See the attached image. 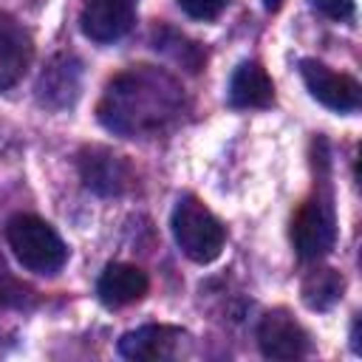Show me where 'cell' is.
Here are the masks:
<instances>
[{
  "label": "cell",
  "mask_w": 362,
  "mask_h": 362,
  "mask_svg": "<svg viewBox=\"0 0 362 362\" xmlns=\"http://www.w3.org/2000/svg\"><path fill=\"white\" fill-rule=\"evenodd\" d=\"M181 85L170 74L150 65H133L107 82L96 110L107 130L136 139L167 130L181 116Z\"/></svg>",
  "instance_id": "obj_1"
},
{
  "label": "cell",
  "mask_w": 362,
  "mask_h": 362,
  "mask_svg": "<svg viewBox=\"0 0 362 362\" xmlns=\"http://www.w3.org/2000/svg\"><path fill=\"white\" fill-rule=\"evenodd\" d=\"M170 226L178 249L195 263H212L223 249L226 240L223 223L195 195H181L175 201Z\"/></svg>",
  "instance_id": "obj_2"
},
{
  "label": "cell",
  "mask_w": 362,
  "mask_h": 362,
  "mask_svg": "<svg viewBox=\"0 0 362 362\" xmlns=\"http://www.w3.org/2000/svg\"><path fill=\"white\" fill-rule=\"evenodd\" d=\"M6 240L14 257L28 272L37 274H54L68 260V249L62 238L54 232L51 223H45L37 215H14L6 223Z\"/></svg>",
  "instance_id": "obj_3"
},
{
  "label": "cell",
  "mask_w": 362,
  "mask_h": 362,
  "mask_svg": "<svg viewBox=\"0 0 362 362\" xmlns=\"http://www.w3.org/2000/svg\"><path fill=\"white\" fill-rule=\"evenodd\" d=\"M291 240L294 252L300 260L311 263L320 260L331 252L337 240V218H334V204L328 192H314L294 215L291 221Z\"/></svg>",
  "instance_id": "obj_4"
},
{
  "label": "cell",
  "mask_w": 362,
  "mask_h": 362,
  "mask_svg": "<svg viewBox=\"0 0 362 362\" xmlns=\"http://www.w3.org/2000/svg\"><path fill=\"white\" fill-rule=\"evenodd\" d=\"M300 74H303L305 88L311 90V96L320 105H325L337 113H351V110L359 107L362 90H359V82L354 76L337 74V71H331L328 65H322L317 59H303Z\"/></svg>",
  "instance_id": "obj_5"
},
{
  "label": "cell",
  "mask_w": 362,
  "mask_h": 362,
  "mask_svg": "<svg viewBox=\"0 0 362 362\" xmlns=\"http://www.w3.org/2000/svg\"><path fill=\"white\" fill-rule=\"evenodd\" d=\"M79 175L82 184L99 195H122L133 187V170L124 156H116L107 147H85L79 153Z\"/></svg>",
  "instance_id": "obj_6"
},
{
  "label": "cell",
  "mask_w": 362,
  "mask_h": 362,
  "mask_svg": "<svg viewBox=\"0 0 362 362\" xmlns=\"http://www.w3.org/2000/svg\"><path fill=\"white\" fill-rule=\"evenodd\" d=\"M257 345L266 359H300L308 351V334L288 311L274 308L257 325Z\"/></svg>",
  "instance_id": "obj_7"
},
{
  "label": "cell",
  "mask_w": 362,
  "mask_h": 362,
  "mask_svg": "<svg viewBox=\"0 0 362 362\" xmlns=\"http://www.w3.org/2000/svg\"><path fill=\"white\" fill-rule=\"evenodd\" d=\"M79 23L88 40L113 42L133 25V0H88Z\"/></svg>",
  "instance_id": "obj_8"
},
{
  "label": "cell",
  "mask_w": 362,
  "mask_h": 362,
  "mask_svg": "<svg viewBox=\"0 0 362 362\" xmlns=\"http://www.w3.org/2000/svg\"><path fill=\"white\" fill-rule=\"evenodd\" d=\"M79 79H82V65L71 54H59L48 62V68L40 74L37 82V96L42 105L62 110L71 107L79 96Z\"/></svg>",
  "instance_id": "obj_9"
},
{
  "label": "cell",
  "mask_w": 362,
  "mask_h": 362,
  "mask_svg": "<svg viewBox=\"0 0 362 362\" xmlns=\"http://www.w3.org/2000/svg\"><path fill=\"white\" fill-rule=\"evenodd\" d=\"M31 54L34 45L28 31L8 14H0V90H8L23 79L31 65Z\"/></svg>",
  "instance_id": "obj_10"
},
{
  "label": "cell",
  "mask_w": 362,
  "mask_h": 362,
  "mask_svg": "<svg viewBox=\"0 0 362 362\" xmlns=\"http://www.w3.org/2000/svg\"><path fill=\"white\" fill-rule=\"evenodd\" d=\"M147 288H150L147 274L130 263H110L96 283V294L107 308L130 305V303L141 300L147 294Z\"/></svg>",
  "instance_id": "obj_11"
},
{
  "label": "cell",
  "mask_w": 362,
  "mask_h": 362,
  "mask_svg": "<svg viewBox=\"0 0 362 362\" xmlns=\"http://www.w3.org/2000/svg\"><path fill=\"white\" fill-rule=\"evenodd\" d=\"M178 339H181L178 328H170V325H141L136 331H127L119 339V354L124 359H136V362L167 359Z\"/></svg>",
  "instance_id": "obj_12"
},
{
  "label": "cell",
  "mask_w": 362,
  "mask_h": 362,
  "mask_svg": "<svg viewBox=\"0 0 362 362\" xmlns=\"http://www.w3.org/2000/svg\"><path fill=\"white\" fill-rule=\"evenodd\" d=\"M229 102L235 107H269L274 102V85L257 62H243L229 79Z\"/></svg>",
  "instance_id": "obj_13"
},
{
  "label": "cell",
  "mask_w": 362,
  "mask_h": 362,
  "mask_svg": "<svg viewBox=\"0 0 362 362\" xmlns=\"http://www.w3.org/2000/svg\"><path fill=\"white\" fill-rule=\"evenodd\" d=\"M342 291H345V277L331 266H320V269L308 272L303 280V288H300L303 303L311 311H328L331 305H337L342 300Z\"/></svg>",
  "instance_id": "obj_14"
},
{
  "label": "cell",
  "mask_w": 362,
  "mask_h": 362,
  "mask_svg": "<svg viewBox=\"0 0 362 362\" xmlns=\"http://www.w3.org/2000/svg\"><path fill=\"white\" fill-rule=\"evenodd\" d=\"M178 6L192 20H215L229 6V0H178Z\"/></svg>",
  "instance_id": "obj_15"
},
{
  "label": "cell",
  "mask_w": 362,
  "mask_h": 362,
  "mask_svg": "<svg viewBox=\"0 0 362 362\" xmlns=\"http://www.w3.org/2000/svg\"><path fill=\"white\" fill-rule=\"evenodd\" d=\"M314 8L331 20H351L354 17V0H311Z\"/></svg>",
  "instance_id": "obj_16"
},
{
  "label": "cell",
  "mask_w": 362,
  "mask_h": 362,
  "mask_svg": "<svg viewBox=\"0 0 362 362\" xmlns=\"http://www.w3.org/2000/svg\"><path fill=\"white\" fill-rule=\"evenodd\" d=\"M351 345H354L356 354L362 351V348H359V320H354V328H351Z\"/></svg>",
  "instance_id": "obj_17"
},
{
  "label": "cell",
  "mask_w": 362,
  "mask_h": 362,
  "mask_svg": "<svg viewBox=\"0 0 362 362\" xmlns=\"http://www.w3.org/2000/svg\"><path fill=\"white\" fill-rule=\"evenodd\" d=\"M283 3H286V0H263V6H266L269 11H277V8L283 6Z\"/></svg>",
  "instance_id": "obj_18"
}]
</instances>
